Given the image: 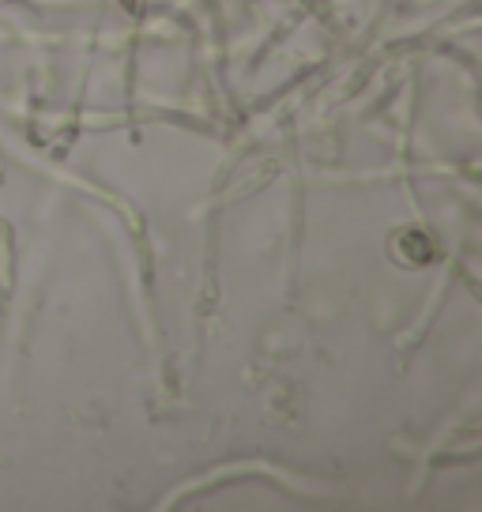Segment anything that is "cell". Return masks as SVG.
I'll return each instance as SVG.
<instances>
[{
    "label": "cell",
    "mask_w": 482,
    "mask_h": 512,
    "mask_svg": "<svg viewBox=\"0 0 482 512\" xmlns=\"http://www.w3.org/2000/svg\"><path fill=\"white\" fill-rule=\"evenodd\" d=\"M403 245H415V253L403 256L407 264H430V260L437 256L434 253V241L426 238L422 230H407V234H400V238H396V249H403Z\"/></svg>",
    "instance_id": "obj_1"
}]
</instances>
